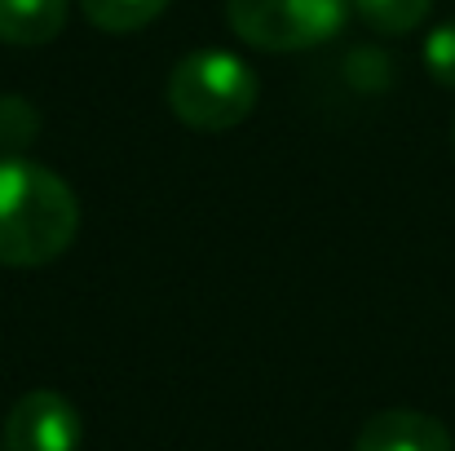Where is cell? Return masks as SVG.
Instances as JSON below:
<instances>
[{
	"mask_svg": "<svg viewBox=\"0 0 455 451\" xmlns=\"http://www.w3.org/2000/svg\"><path fill=\"white\" fill-rule=\"evenodd\" d=\"M80 230L76 190L44 164L0 159V266H44L71 248Z\"/></svg>",
	"mask_w": 455,
	"mask_h": 451,
	"instance_id": "1",
	"label": "cell"
},
{
	"mask_svg": "<svg viewBox=\"0 0 455 451\" xmlns=\"http://www.w3.org/2000/svg\"><path fill=\"white\" fill-rule=\"evenodd\" d=\"M257 107V71L226 49H195L168 71V111L195 133H226Z\"/></svg>",
	"mask_w": 455,
	"mask_h": 451,
	"instance_id": "2",
	"label": "cell"
},
{
	"mask_svg": "<svg viewBox=\"0 0 455 451\" xmlns=\"http://www.w3.org/2000/svg\"><path fill=\"white\" fill-rule=\"evenodd\" d=\"M354 13V0H226L235 36L266 53H297L331 40Z\"/></svg>",
	"mask_w": 455,
	"mask_h": 451,
	"instance_id": "3",
	"label": "cell"
},
{
	"mask_svg": "<svg viewBox=\"0 0 455 451\" xmlns=\"http://www.w3.org/2000/svg\"><path fill=\"white\" fill-rule=\"evenodd\" d=\"M4 451H80V412L53 390L22 394L4 416Z\"/></svg>",
	"mask_w": 455,
	"mask_h": 451,
	"instance_id": "4",
	"label": "cell"
},
{
	"mask_svg": "<svg viewBox=\"0 0 455 451\" xmlns=\"http://www.w3.org/2000/svg\"><path fill=\"white\" fill-rule=\"evenodd\" d=\"M354 451H455L443 421L416 407H389L363 421Z\"/></svg>",
	"mask_w": 455,
	"mask_h": 451,
	"instance_id": "5",
	"label": "cell"
},
{
	"mask_svg": "<svg viewBox=\"0 0 455 451\" xmlns=\"http://www.w3.org/2000/svg\"><path fill=\"white\" fill-rule=\"evenodd\" d=\"M71 0H0V40L18 49L49 44L67 27Z\"/></svg>",
	"mask_w": 455,
	"mask_h": 451,
	"instance_id": "6",
	"label": "cell"
},
{
	"mask_svg": "<svg viewBox=\"0 0 455 451\" xmlns=\"http://www.w3.org/2000/svg\"><path fill=\"white\" fill-rule=\"evenodd\" d=\"M168 4H172V0H80L84 18H89L98 31H116V36L142 31Z\"/></svg>",
	"mask_w": 455,
	"mask_h": 451,
	"instance_id": "7",
	"label": "cell"
},
{
	"mask_svg": "<svg viewBox=\"0 0 455 451\" xmlns=\"http://www.w3.org/2000/svg\"><path fill=\"white\" fill-rule=\"evenodd\" d=\"M434 0H354V13L380 36H407L429 18Z\"/></svg>",
	"mask_w": 455,
	"mask_h": 451,
	"instance_id": "8",
	"label": "cell"
},
{
	"mask_svg": "<svg viewBox=\"0 0 455 451\" xmlns=\"http://www.w3.org/2000/svg\"><path fill=\"white\" fill-rule=\"evenodd\" d=\"M36 133H40V111L22 93H4L0 98V150L31 147Z\"/></svg>",
	"mask_w": 455,
	"mask_h": 451,
	"instance_id": "9",
	"label": "cell"
},
{
	"mask_svg": "<svg viewBox=\"0 0 455 451\" xmlns=\"http://www.w3.org/2000/svg\"><path fill=\"white\" fill-rule=\"evenodd\" d=\"M425 67H429V76L443 89H455V18L429 31V40H425Z\"/></svg>",
	"mask_w": 455,
	"mask_h": 451,
	"instance_id": "10",
	"label": "cell"
},
{
	"mask_svg": "<svg viewBox=\"0 0 455 451\" xmlns=\"http://www.w3.org/2000/svg\"><path fill=\"white\" fill-rule=\"evenodd\" d=\"M451 138H455V133H451Z\"/></svg>",
	"mask_w": 455,
	"mask_h": 451,
	"instance_id": "11",
	"label": "cell"
}]
</instances>
